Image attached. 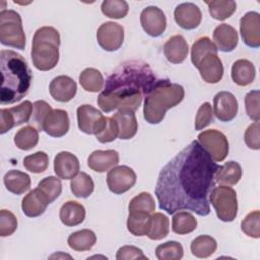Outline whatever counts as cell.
I'll list each match as a JSON object with an SVG mask.
<instances>
[{"label": "cell", "mask_w": 260, "mask_h": 260, "mask_svg": "<svg viewBox=\"0 0 260 260\" xmlns=\"http://www.w3.org/2000/svg\"><path fill=\"white\" fill-rule=\"evenodd\" d=\"M217 164L196 140L185 146L158 174L155 196L159 209L169 214L190 210L210 213L209 194L215 187Z\"/></svg>", "instance_id": "obj_1"}, {"label": "cell", "mask_w": 260, "mask_h": 260, "mask_svg": "<svg viewBox=\"0 0 260 260\" xmlns=\"http://www.w3.org/2000/svg\"><path fill=\"white\" fill-rule=\"evenodd\" d=\"M157 78L148 64L127 61L107 78L98 105L105 113L114 110L135 112L153 87Z\"/></svg>", "instance_id": "obj_2"}, {"label": "cell", "mask_w": 260, "mask_h": 260, "mask_svg": "<svg viewBox=\"0 0 260 260\" xmlns=\"http://www.w3.org/2000/svg\"><path fill=\"white\" fill-rule=\"evenodd\" d=\"M0 70L2 75L1 105L19 102L27 94L32 79L26 60L12 50H1Z\"/></svg>", "instance_id": "obj_3"}, {"label": "cell", "mask_w": 260, "mask_h": 260, "mask_svg": "<svg viewBox=\"0 0 260 260\" xmlns=\"http://www.w3.org/2000/svg\"><path fill=\"white\" fill-rule=\"evenodd\" d=\"M185 96L184 87L169 79H157L144 98L143 117L149 124L160 123L166 112L179 105Z\"/></svg>", "instance_id": "obj_4"}, {"label": "cell", "mask_w": 260, "mask_h": 260, "mask_svg": "<svg viewBox=\"0 0 260 260\" xmlns=\"http://www.w3.org/2000/svg\"><path fill=\"white\" fill-rule=\"evenodd\" d=\"M60 34L53 26L38 28L32 38L31 60L34 66L41 71H49L59 61Z\"/></svg>", "instance_id": "obj_5"}, {"label": "cell", "mask_w": 260, "mask_h": 260, "mask_svg": "<svg viewBox=\"0 0 260 260\" xmlns=\"http://www.w3.org/2000/svg\"><path fill=\"white\" fill-rule=\"evenodd\" d=\"M191 62L199 70L201 78L207 83H217L223 75L222 62L217 55L214 43L208 37L199 38L191 48Z\"/></svg>", "instance_id": "obj_6"}, {"label": "cell", "mask_w": 260, "mask_h": 260, "mask_svg": "<svg viewBox=\"0 0 260 260\" xmlns=\"http://www.w3.org/2000/svg\"><path fill=\"white\" fill-rule=\"evenodd\" d=\"M25 41L19 13L12 9H2L0 12V43L7 47L24 50Z\"/></svg>", "instance_id": "obj_7"}, {"label": "cell", "mask_w": 260, "mask_h": 260, "mask_svg": "<svg viewBox=\"0 0 260 260\" xmlns=\"http://www.w3.org/2000/svg\"><path fill=\"white\" fill-rule=\"evenodd\" d=\"M209 203L214 207L216 216L221 221H233L238 213V198L236 191L228 185L213 187L209 194Z\"/></svg>", "instance_id": "obj_8"}, {"label": "cell", "mask_w": 260, "mask_h": 260, "mask_svg": "<svg viewBox=\"0 0 260 260\" xmlns=\"http://www.w3.org/2000/svg\"><path fill=\"white\" fill-rule=\"evenodd\" d=\"M198 142L215 161H222L229 153V141L225 135L216 129H209L198 135Z\"/></svg>", "instance_id": "obj_9"}, {"label": "cell", "mask_w": 260, "mask_h": 260, "mask_svg": "<svg viewBox=\"0 0 260 260\" xmlns=\"http://www.w3.org/2000/svg\"><path fill=\"white\" fill-rule=\"evenodd\" d=\"M32 114V104L24 101L20 105L0 110V133L4 134L15 126L29 123Z\"/></svg>", "instance_id": "obj_10"}, {"label": "cell", "mask_w": 260, "mask_h": 260, "mask_svg": "<svg viewBox=\"0 0 260 260\" xmlns=\"http://www.w3.org/2000/svg\"><path fill=\"white\" fill-rule=\"evenodd\" d=\"M77 124L80 131L85 134L100 133L107 124L105 117L98 109L91 105H81L77 108Z\"/></svg>", "instance_id": "obj_11"}, {"label": "cell", "mask_w": 260, "mask_h": 260, "mask_svg": "<svg viewBox=\"0 0 260 260\" xmlns=\"http://www.w3.org/2000/svg\"><path fill=\"white\" fill-rule=\"evenodd\" d=\"M135 172L127 166H116L107 175L109 190L114 194H123L130 190L136 183Z\"/></svg>", "instance_id": "obj_12"}, {"label": "cell", "mask_w": 260, "mask_h": 260, "mask_svg": "<svg viewBox=\"0 0 260 260\" xmlns=\"http://www.w3.org/2000/svg\"><path fill=\"white\" fill-rule=\"evenodd\" d=\"M96 41L105 51H117L124 41V27L114 21L104 22L98 28Z\"/></svg>", "instance_id": "obj_13"}, {"label": "cell", "mask_w": 260, "mask_h": 260, "mask_svg": "<svg viewBox=\"0 0 260 260\" xmlns=\"http://www.w3.org/2000/svg\"><path fill=\"white\" fill-rule=\"evenodd\" d=\"M140 23L148 36L156 38L166 30L167 18L157 6H147L140 13Z\"/></svg>", "instance_id": "obj_14"}, {"label": "cell", "mask_w": 260, "mask_h": 260, "mask_svg": "<svg viewBox=\"0 0 260 260\" xmlns=\"http://www.w3.org/2000/svg\"><path fill=\"white\" fill-rule=\"evenodd\" d=\"M240 32L243 42L250 48L260 47V14L249 11L240 20Z\"/></svg>", "instance_id": "obj_15"}, {"label": "cell", "mask_w": 260, "mask_h": 260, "mask_svg": "<svg viewBox=\"0 0 260 260\" xmlns=\"http://www.w3.org/2000/svg\"><path fill=\"white\" fill-rule=\"evenodd\" d=\"M238 101L230 91H219L213 98V114L221 122L232 121L238 114Z\"/></svg>", "instance_id": "obj_16"}, {"label": "cell", "mask_w": 260, "mask_h": 260, "mask_svg": "<svg viewBox=\"0 0 260 260\" xmlns=\"http://www.w3.org/2000/svg\"><path fill=\"white\" fill-rule=\"evenodd\" d=\"M175 21L184 29H194L198 27L202 19L200 8L191 2L179 4L174 11Z\"/></svg>", "instance_id": "obj_17"}, {"label": "cell", "mask_w": 260, "mask_h": 260, "mask_svg": "<svg viewBox=\"0 0 260 260\" xmlns=\"http://www.w3.org/2000/svg\"><path fill=\"white\" fill-rule=\"evenodd\" d=\"M49 91L51 96L60 103L70 102L76 94L77 84L67 75H59L55 77L50 85Z\"/></svg>", "instance_id": "obj_18"}, {"label": "cell", "mask_w": 260, "mask_h": 260, "mask_svg": "<svg viewBox=\"0 0 260 260\" xmlns=\"http://www.w3.org/2000/svg\"><path fill=\"white\" fill-rule=\"evenodd\" d=\"M79 160L69 151H61L54 158V172L58 178L71 180L79 173Z\"/></svg>", "instance_id": "obj_19"}, {"label": "cell", "mask_w": 260, "mask_h": 260, "mask_svg": "<svg viewBox=\"0 0 260 260\" xmlns=\"http://www.w3.org/2000/svg\"><path fill=\"white\" fill-rule=\"evenodd\" d=\"M50 204L45 193L37 187L29 191L21 201V209L28 217H38L42 215Z\"/></svg>", "instance_id": "obj_20"}, {"label": "cell", "mask_w": 260, "mask_h": 260, "mask_svg": "<svg viewBox=\"0 0 260 260\" xmlns=\"http://www.w3.org/2000/svg\"><path fill=\"white\" fill-rule=\"evenodd\" d=\"M69 116L65 110L55 109L46 118L43 131L52 137H62L69 130Z\"/></svg>", "instance_id": "obj_21"}, {"label": "cell", "mask_w": 260, "mask_h": 260, "mask_svg": "<svg viewBox=\"0 0 260 260\" xmlns=\"http://www.w3.org/2000/svg\"><path fill=\"white\" fill-rule=\"evenodd\" d=\"M213 41L217 50L221 52H232L238 45V31L232 25L221 23L213 30Z\"/></svg>", "instance_id": "obj_22"}, {"label": "cell", "mask_w": 260, "mask_h": 260, "mask_svg": "<svg viewBox=\"0 0 260 260\" xmlns=\"http://www.w3.org/2000/svg\"><path fill=\"white\" fill-rule=\"evenodd\" d=\"M119 162V153L114 149L94 150L87 157V166L94 172L104 173L116 167Z\"/></svg>", "instance_id": "obj_23"}, {"label": "cell", "mask_w": 260, "mask_h": 260, "mask_svg": "<svg viewBox=\"0 0 260 260\" xmlns=\"http://www.w3.org/2000/svg\"><path fill=\"white\" fill-rule=\"evenodd\" d=\"M189 52L187 41L181 35L171 37L164 45V54L167 60L173 64L182 63Z\"/></svg>", "instance_id": "obj_24"}, {"label": "cell", "mask_w": 260, "mask_h": 260, "mask_svg": "<svg viewBox=\"0 0 260 260\" xmlns=\"http://www.w3.org/2000/svg\"><path fill=\"white\" fill-rule=\"evenodd\" d=\"M118 127V137L123 140L131 139L135 136L138 124L133 112L118 111L112 116Z\"/></svg>", "instance_id": "obj_25"}, {"label": "cell", "mask_w": 260, "mask_h": 260, "mask_svg": "<svg viewBox=\"0 0 260 260\" xmlns=\"http://www.w3.org/2000/svg\"><path fill=\"white\" fill-rule=\"evenodd\" d=\"M256 69L251 61L247 59H239L234 62L231 76L236 84L240 86H247L254 81Z\"/></svg>", "instance_id": "obj_26"}, {"label": "cell", "mask_w": 260, "mask_h": 260, "mask_svg": "<svg viewBox=\"0 0 260 260\" xmlns=\"http://www.w3.org/2000/svg\"><path fill=\"white\" fill-rule=\"evenodd\" d=\"M60 220L67 226H75L80 224L85 218V208L77 201L65 202L59 212Z\"/></svg>", "instance_id": "obj_27"}, {"label": "cell", "mask_w": 260, "mask_h": 260, "mask_svg": "<svg viewBox=\"0 0 260 260\" xmlns=\"http://www.w3.org/2000/svg\"><path fill=\"white\" fill-rule=\"evenodd\" d=\"M4 185L6 189L16 195H21L24 192L28 191L30 188V177L21 171L10 170L8 171L3 178Z\"/></svg>", "instance_id": "obj_28"}, {"label": "cell", "mask_w": 260, "mask_h": 260, "mask_svg": "<svg viewBox=\"0 0 260 260\" xmlns=\"http://www.w3.org/2000/svg\"><path fill=\"white\" fill-rule=\"evenodd\" d=\"M150 225L151 216L148 212L142 210L129 211V215L127 218V229L133 236H147Z\"/></svg>", "instance_id": "obj_29"}, {"label": "cell", "mask_w": 260, "mask_h": 260, "mask_svg": "<svg viewBox=\"0 0 260 260\" xmlns=\"http://www.w3.org/2000/svg\"><path fill=\"white\" fill-rule=\"evenodd\" d=\"M242 178V168L239 162L230 160L218 166L214 175L215 182L224 185H236Z\"/></svg>", "instance_id": "obj_30"}, {"label": "cell", "mask_w": 260, "mask_h": 260, "mask_svg": "<svg viewBox=\"0 0 260 260\" xmlns=\"http://www.w3.org/2000/svg\"><path fill=\"white\" fill-rule=\"evenodd\" d=\"M95 242H96L95 234L91 230H87V229L70 234L67 240L68 246L72 250L78 251V252L90 250L94 246Z\"/></svg>", "instance_id": "obj_31"}, {"label": "cell", "mask_w": 260, "mask_h": 260, "mask_svg": "<svg viewBox=\"0 0 260 260\" xmlns=\"http://www.w3.org/2000/svg\"><path fill=\"white\" fill-rule=\"evenodd\" d=\"M197 228V219L194 215L187 211H177L172 218V230L175 234L186 235L195 231Z\"/></svg>", "instance_id": "obj_32"}, {"label": "cell", "mask_w": 260, "mask_h": 260, "mask_svg": "<svg viewBox=\"0 0 260 260\" xmlns=\"http://www.w3.org/2000/svg\"><path fill=\"white\" fill-rule=\"evenodd\" d=\"M216 241L208 235L198 236L190 245L192 254L197 258H207L211 256L216 251Z\"/></svg>", "instance_id": "obj_33"}, {"label": "cell", "mask_w": 260, "mask_h": 260, "mask_svg": "<svg viewBox=\"0 0 260 260\" xmlns=\"http://www.w3.org/2000/svg\"><path fill=\"white\" fill-rule=\"evenodd\" d=\"M79 83L82 88L89 92H98L104 86V77L100 70L86 68L79 75Z\"/></svg>", "instance_id": "obj_34"}, {"label": "cell", "mask_w": 260, "mask_h": 260, "mask_svg": "<svg viewBox=\"0 0 260 260\" xmlns=\"http://www.w3.org/2000/svg\"><path fill=\"white\" fill-rule=\"evenodd\" d=\"M70 189L74 196L79 198H87L94 189V184L89 175L84 172L78 173L70 182Z\"/></svg>", "instance_id": "obj_35"}, {"label": "cell", "mask_w": 260, "mask_h": 260, "mask_svg": "<svg viewBox=\"0 0 260 260\" xmlns=\"http://www.w3.org/2000/svg\"><path fill=\"white\" fill-rule=\"evenodd\" d=\"M208 11L212 18L216 20H224L231 17L237 9V4L233 0H215L206 1Z\"/></svg>", "instance_id": "obj_36"}, {"label": "cell", "mask_w": 260, "mask_h": 260, "mask_svg": "<svg viewBox=\"0 0 260 260\" xmlns=\"http://www.w3.org/2000/svg\"><path fill=\"white\" fill-rule=\"evenodd\" d=\"M39 142V130L34 126H25L19 129L14 135L16 147L22 150H29L37 146Z\"/></svg>", "instance_id": "obj_37"}, {"label": "cell", "mask_w": 260, "mask_h": 260, "mask_svg": "<svg viewBox=\"0 0 260 260\" xmlns=\"http://www.w3.org/2000/svg\"><path fill=\"white\" fill-rule=\"evenodd\" d=\"M170 232V220L161 212H154L151 215V225L147 237L150 240L158 241L166 238Z\"/></svg>", "instance_id": "obj_38"}, {"label": "cell", "mask_w": 260, "mask_h": 260, "mask_svg": "<svg viewBox=\"0 0 260 260\" xmlns=\"http://www.w3.org/2000/svg\"><path fill=\"white\" fill-rule=\"evenodd\" d=\"M183 247L176 241L166 242L158 245L155 249V256L158 260H180L183 258Z\"/></svg>", "instance_id": "obj_39"}, {"label": "cell", "mask_w": 260, "mask_h": 260, "mask_svg": "<svg viewBox=\"0 0 260 260\" xmlns=\"http://www.w3.org/2000/svg\"><path fill=\"white\" fill-rule=\"evenodd\" d=\"M102 12L114 19L124 18L129 10V5L124 0H105L101 5Z\"/></svg>", "instance_id": "obj_40"}, {"label": "cell", "mask_w": 260, "mask_h": 260, "mask_svg": "<svg viewBox=\"0 0 260 260\" xmlns=\"http://www.w3.org/2000/svg\"><path fill=\"white\" fill-rule=\"evenodd\" d=\"M49 156L45 151H37L23 158V167L34 174H41L48 169Z\"/></svg>", "instance_id": "obj_41"}, {"label": "cell", "mask_w": 260, "mask_h": 260, "mask_svg": "<svg viewBox=\"0 0 260 260\" xmlns=\"http://www.w3.org/2000/svg\"><path fill=\"white\" fill-rule=\"evenodd\" d=\"M38 187L45 193L50 203L55 201L62 192L61 180L54 176H49L41 180L38 184Z\"/></svg>", "instance_id": "obj_42"}, {"label": "cell", "mask_w": 260, "mask_h": 260, "mask_svg": "<svg viewBox=\"0 0 260 260\" xmlns=\"http://www.w3.org/2000/svg\"><path fill=\"white\" fill-rule=\"evenodd\" d=\"M53 111L51 106L45 101H37L32 104V114L29 123L39 131H43V125L47 116Z\"/></svg>", "instance_id": "obj_43"}, {"label": "cell", "mask_w": 260, "mask_h": 260, "mask_svg": "<svg viewBox=\"0 0 260 260\" xmlns=\"http://www.w3.org/2000/svg\"><path fill=\"white\" fill-rule=\"evenodd\" d=\"M129 211L142 210L151 213L155 210V203L152 195L148 192H141L133 197L128 205Z\"/></svg>", "instance_id": "obj_44"}, {"label": "cell", "mask_w": 260, "mask_h": 260, "mask_svg": "<svg viewBox=\"0 0 260 260\" xmlns=\"http://www.w3.org/2000/svg\"><path fill=\"white\" fill-rule=\"evenodd\" d=\"M241 229L248 237L258 239L260 237V212L251 211L241 222Z\"/></svg>", "instance_id": "obj_45"}, {"label": "cell", "mask_w": 260, "mask_h": 260, "mask_svg": "<svg viewBox=\"0 0 260 260\" xmlns=\"http://www.w3.org/2000/svg\"><path fill=\"white\" fill-rule=\"evenodd\" d=\"M17 229L16 216L7 209L0 210V236H11Z\"/></svg>", "instance_id": "obj_46"}, {"label": "cell", "mask_w": 260, "mask_h": 260, "mask_svg": "<svg viewBox=\"0 0 260 260\" xmlns=\"http://www.w3.org/2000/svg\"><path fill=\"white\" fill-rule=\"evenodd\" d=\"M259 95L258 89L249 91L245 96V107L246 112L251 120L254 122H259L260 120V109H259Z\"/></svg>", "instance_id": "obj_47"}, {"label": "cell", "mask_w": 260, "mask_h": 260, "mask_svg": "<svg viewBox=\"0 0 260 260\" xmlns=\"http://www.w3.org/2000/svg\"><path fill=\"white\" fill-rule=\"evenodd\" d=\"M213 112H212V108L211 105L208 102L203 103L196 114V118H195V129L196 130H202L203 128L207 127L213 119Z\"/></svg>", "instance_id": "obj_48"}, {"label": "cell", "mask_w": 260, "mask_h": 260, "mask_svg": "<svg viewBox=\"0 0 260 260\" xmlns=\"http://www.w3.org/2000/svg\"><path fill=\"white\" fill-rule=\"evenodd\" d=\"M95 137L101 143L112 142L118 137V127L112 117H107V124L105 128L100 133H98Z\"/></svg>", "instance_id": "obj_49"}, {"label": "cell", "mask_w": 260, "mask_h": 260, "mask_svg": "<svg viewBox=\"0 0 260 260\" xmlns=\"http://www.w3.org/2000/svg\"><path fill=\"white\" fill-rule=\"evenodd\" d=\"M259 130H260L259 122H254L246 129L244 139H245L246 145L251 149L258 150L260 148Z\"/></svg>", "instance_id": "obj_50"}, {"label": "cell", "mask_w": 260, "mask_h": 260, "mask_svg": "<svg viewBox=\"0 0 260 260\" xmlns=\"http://www.w3.org/2000/svg\"><path fill=\"white\" fill-rule=\"evenodd\" d=\"M117 260H131V259H144L148 258L143 254L142 250L135 246H123L119 248L116 254Z\"/></svg>", "instance_id": "obj_51"}]
</instances>
